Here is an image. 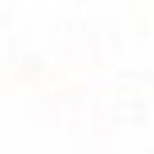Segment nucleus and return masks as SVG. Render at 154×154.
Returning <instances> with one entry per match:
<instances>
[]
</instances>
